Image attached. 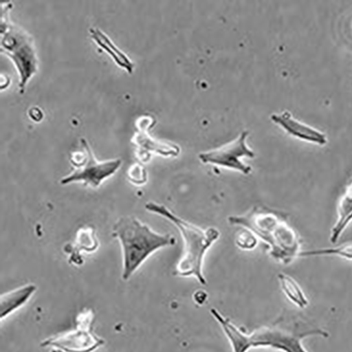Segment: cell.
I'll return each mask as SVG.
<instances>
[{
	"mask_svg": "<svg viewBox=\"0 0 352 352\" xmlns=\"http://www.w3.org/2000/svg\"><path fill=\"white\" fill-rule=\"evenodd\" d=\"M9 6L4 7L1 13V52L14 63L23 93L28 80L38 72V58L32 37L10 22Z\"/></svg>",
	"mask_w": 352,
	"mask_h": 352,
	"instance_id": "5b68a950",
	"label": "cell"
},
{
	"mask_svg": "<svg viewBox=\"0 0 352 352\" xmlns=\"http://www.w3.org/2000/svg\"><path fill=\"white\" fill-rule=\"evenodd\" d=\"M151 117H144L138 122V133L134 136L133 142L137 146L138 158L143 163L151 160L153 154L165 157H176L181 150L177 145L155 140L148 134V130L153 125Z\"/></svg>",
	"mask_w": 352,
	"mask_h": 352,
	"instance_id": "9c48e42d",
	"label": "cell"
},
{
	"mask_svg": "<svg viewBox=\"0 0 352 352\" xmlns=\"http://www.w3.org/2000/svg\"><path fill=\"white\" fill-rule=\"evenodd\" d=\"M128 177L133 184L142 186L148 182V173L142 165L135 164L129 168Z\"/></svg>",
	"mask_w": 352,
	"mask_h": 352,
	"instance_id": "e0dca14e",
	"label": "cell"
},
{
	"mask_svg": "<svg viewBox=\"0 0 352 352\" xmlns=\"http://www.w3.org/2000/svg\"><path fill=\"white\" fill-rule=\"evenodd\" d=\"M148 212L169 221L179 230L184 241V252L176 264L173 275L182 278L193 277L202 285L208 282L203 273L205 256L219 239L221 233L216 228L203 229L175 214L163 204L150 201L144 206Z\"/></svg>",
	"mask_w": 352,
	"mask_h": 352,
	"instance_id": "3957f363",
	"label": "cell"
},
{
	"mask_svg": "<svg viewBox=\"0 0 352 352\" xmlns=\"http://www.w3.org/2000/svg\"><path fill=\"white\" fill-rule=\"evenodd\" d=\"M228 221L251 231L267 245L269 255L283 265L300 257L303 252L299 234L290 226L283 212L256 206L244 214L229 217Z\"/></svg>",
	"mask_w": 352,
	"mask_h": 352,
	"instance_id": "7a4b0ae2",
	"label": "cell"
},
{
	"mask_svg": "<svg viewBox=\"0 0 352 352\" xmlns=\"http://www.w3.org/2000/svg\"><path fill=\"white\" fill-rule=\"evenodd\" d=\"M94 314L91 310L80 314L77 329L45 340L43 347L52 346L63 352H94L104 344V340L92 332Z\"/></svg>",
	"mask_w": 352,
	"mask_h": 352,
	"instance_id": "52a82bcc",
	"label": "cell"
},
{
	"mask_svg": "<svg viewBox=\"0 0 352 352\" xmlns=\"http://www.w3.org/2000/svg\"><path fill=\"white\" fill-rule=\"evenodd\" d=\"M90 34L96 43L104 50L113 58L114 63L120 67L125 69L129 74L133 72L134 64L129 57L117 47L111 40L99 28H91Z\"/></svg>",
	"mask_w": 352,
	"mask_h": 352,
	"instance_id": "7c38bea8",
	"label": "cell"
},
{
	"mask_svg": "<svg viewBox=\"0 0 352 352\" xmlns=\"http://www.w3.org/2000/svg\"><path fill=\"white\" fill-rule=\"evenodd\" d=\"M237 246L243 250H252L257 245V238L250 230L243 228L239 232L236 237Z\"/></svg>",
	"mask_w": 352,
	"mask_h": 352,
	"instance_id": "2e32d148",
	"label": "cell"
},
{
	"mask_svg": "<svg viewBox=\"0 0 352 352\" xmlns=\"http://www.w3.org/2000/svg\"><path fill=\"white\" fill-rule=\"evenodd\" d=\"M98 245L99 243L95 236L94 230L85 228L78 230L74 244L67 245L65 252L70 254L72 263L76 265H81L83 261L80 252L82 250L86 252H93L98 249Z\"/></svg>",
	"mask_w": 352,
	"mask_h": 352,
	"instance_id": "4fadbf2b",
	"label": "cell"
},
{
	"mask_svg": "<svg viewBox=\"0 0 352 352\" xmlns=\"http://www.w3.org/2000/svg\"><path fill=\"white\" fill-rule=\"evenodd\" d=\"M36 290V285L28 284L3 295L0 298V318L1 320L24 306L30 300Z\"/></svg>",
	"mask_w": 352,
	"mask_h": 352,
	"instance_id": "8fae6325",
	"label": "cell"
},
{
	"mask_svg": "<svg viewBox=\"0 0 352 352\" xmlns=\"http://www.w3.org/2000/svg\"><path fill=\"white\" fill-rule=\"evenodd\" d=\"M80 143L82 151L76 152L71 157V162L76 169L63 178L60 183L62 185H68L73 182H82L85 186L96 188L119 170L122 162L121 160L99 162L87 140L82 138Z\"/></svg>",
	"mask_w": 352,
	"mask_h": 352,
	"instance_id": "8992f818",
	"label": "cell"
},
{
	"mask_svg": "<svg viewBox=\"0 0 352 352\" xmlns=\"http://www.w3.org/2000/svg\"><path fill=\"white\" fill-rule=\"evenodd\" d=\"M272 120L281 126L288 134L300 140L320 146L328 143L327 137L324 133L293 119L287 111L281 114H273Z\"/></svg>",
	"mask_w": 352,
	"mask_h": 352,
	"instance_id": "30bf717a",
	"label": "cell"
},
{
	"mask_svg": "<svg viewBox=\"0 0 352 352\" xmlns=\"http://www.w3.org/2000/svg\"><path fill=\"white\" fill-rule=\"evenodd\" d=\"M113 230V236L120 239L123 248L124 280H128L154 252L176 243L171 234L158 233L132 217L120 219Z\"/></svg>",
	"mask_w": 352,
	"mask_h": 352,
	"instance_id": "277c9868",
	"label": "cell"
},
{
	"mask_svg": "<svg viewBox=\"0 0 352 352\" xmlns=\"http://www.w3.org/2000/svg\"><path fill=\"white\" fill-rule=\"evenodd\" d=\"M337 220L332 228L330 241L336 244L352 221V186L342 196L338 208Z\"/></svg>",
	"mask_w": 352,
	"mask_h": 352,
	"instance_id": "5bb4252c",
	"label": "cell"
},
{
	"mask_svg": "<svg viewBox=\"0 0 352 352\" xmlns=\"http://www.w3.org/2000/svg\"><path fill=\"white\" fill-rule=\"evenodd\" d=\"M278 278L281 289L289 300L300 308H305L308 305V300L297 281L283 273L278 274Z\"/></svg>",
	"mask_w": 352,
	"mask_h": 352,
	"instance_id": "9a60e30c",
	"label": "cell"
},
{
	"mask_svg": "<svg viewBox=\"0 0 352 352\" xmlns=\"http://www.w3.org/2000/svg\"><path fill=\"white\" fill-rule=\"evenodd\" d=\"M248 135L249 132L244 131L236 140L219 149L199 154V159L205 164H212L249 175L252 172V168L241 160L244 157H255L254 153L246 144Z\"/></svg>",
	"mask_w": 352,
	"mask_h": 352,
	"instance_id": "ba28073f",
	"label": "cell"
},
{
	"mask_svg": "<svg viewBox=\"0 0 352 352\" xmlns=\"http://www.w3.org/2000/svg\"><path fill=\"white\" fill-rule=\"evenodd\" d=\"M211 315L218 322L227 338L232 352H248L250 349L270 348L283 352H307L302 340L308 337L329 338V334L303 321L292 320L272 327H262L251 333L242 331L217 309Z\"/></svg>",
	"mask_w": 352,
	"mask_h": 352,
	"instance_id": "6da1fadb",
	"label": "cell"
}]
</instances>
